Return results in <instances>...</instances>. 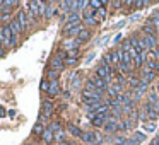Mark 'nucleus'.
I'll use <instances>...</instances> for the list:
<instances>
[{"label": "nucleus", "mask_w": 159, "mask_h": 145, "mask_svg": "<svg viewBox=\"0 0 159 145\" xmlns=\"http://www.w3.org/2000/svg\"><path fill=\"white\" fill-rule=\"evenodd\" d=\"M115 77H116V82L120 84V86H121V84H125V75H123V73H116Z\"/></svg>", "instance_id": "obj_36"}, {"label": "nucleus", "mask_w": 159, "mask_h": 145, "mask_svg": "<svg viewBox=\"0 0 159 145\" xmlns=\"http://www.w3.org/2000/svg\"><path fill=\"white\" fill-rule=\"evenodd\" d=\"M149 103H154V104H157L159 103V96H157V94H156V92H151V94H149Z\"/></svg>", "instance_id": "obj_31"}, {"label": "nucleus", "mask_w": 159, "mask_h": 145, "mask_svg": "<svg viewBox=\"0 0 159 145\" xmlns=\"http://www.w3.org/2000/svg\"><path fill=\"white\" fill-rule=\"evenodd\" d=\"M142 82H145V84H149V82H152L154 80V77H156V72L154 70H149L147 67H142Z\"/></svg>", "instance_id": "obj_4"}, {"label": "nucleus", "mask_w": 159, "mask_h": 145, "mask_svg": "<svg viewBox=\"0 0 159 145\" xmlns=\"http://www.w3.org/2000/svg\"><path fill=\"white\" fill-rule=\"evenodd\" d=\"M58 145H72V143H70V142H67V140H63V142H60Z\"/></svg>", "instance_id": "obj_47"}, {"label": "nucleus", "mask_w": 159, "mask_h": 145, "mask_svg": "<svg viewBox=\"0 0 159 145\" xmlns=\"http://www.w3.org/2000/svg\"><path fill=\"white\" fill-rule=\"evenodd\" d=\"M16 19H17V22L21 24V28H22V29H26L29 24H31V22H29L28 14H26V11H19V12H17V17H16Z\"/></svg>", "instance_id": "obj_6"}, {"label": "nucleus", "mask_w": 159, "mask_h": 145, "mask_svg": "<svg viewBox=\"0 0 159 145\" xmlns=\"http://www.w3.org/2000/svg\"><path fill=\"white\" fill-rule=\"evenodd\" d=\"M0 48H2V39H0Z\"/></svg>", "instance_id": "obj_52"}, {"label": "nucleus", "mask_w": 159, "mask_h": 145, "mask_svg": "<svg viewBox=\"0 0 159 145\" xmlns=\"http://www.w3.org/2000/svg\"><path fill=\"white\" fill-rule=\"evenodd\" d=\"M67 130H69V133L74 135V137H82V133H84V131L80 130L79 126H75V125H69V128H67Z\"/></svg>", "instance_id": "obj_16"}, {"label": "nucleus", "mask_w": 159, "mask_h": 145, "mask_svg": "<svg viewBox=\"0 0 159 145\" xmlns=\"http://www.w3.org/2000/svg\"><path fill=\"white\" fill-rule=\"evenodd\" d=\"M43 140H45V143H52V142L55 140V133H53L50 128H46L45 133H43Z\"/></svg>", "instance_id": "obj_14"}, {"label": "nucleus", "mask_w": 159, "mask_h": 145, "mask_svg": "<svg viewBox=\"0 0 159 145\" xmlns=\"http://www.w3.org/2000/svg\"><path fill=\"white\" fill-rule=\"evenodd\" d=\"M121 50H123V51H130V50H132L130 39H123V41H121Z\"/></svg>", "instance_id": "obj_27"}, {"label": "nucleus", "mask_w": 159, "mask_h": 145, "mask_svg": "<svg viewBox=\"0 0 159 145\" xmlns=\"http://www.w3.org/2000/svg\"><path fill=\"white\" fill-rule=\"evenodd\" d=\"M60 92V86H58V80H53V82H50V89H48V96H57V94Z\"/></svg>", "instance_id": "obj_13"}, {"label": "nucleus", "mask_w": 159, "mask_h": 145, "mask_svg": "<svg viewBox=\"0 0 159 145\" xmlns=\"http://www.w3.org/2000/svg\"><path fill=\"white\" fill-rule=\"evenodd\" d=\"M58 75H60V72H57V70H53V68L48 70V79H50V82H53V80H58Z\"/></svg>", "instance_id": "obj_25"}, {"label": "nucleus", "mask_w": 159, "mask_h": 145, "mask_svg": "<svg viewBox=\"0 0 159 145\" xmlns=\"http://www.w3.org/2000/svg\"><path fill=\"white\" fill-rule=\"evenodd\" d=\"M106 121H108L106 114H96V118L93 120V125H94V126H104Z\"/></svg>", "instance_id": "obj_12"}, {"label": "nucleus", "mask_w": 159, "mask_h": 145, "mask_svg": "<svg viewBox=\"0 0 159 145\" xmlns=\"http://www.w3.org/2000/svg\"><path fill=\"white\" fill-rule=\"evenodd\" d=\"M144 41H145V45H147V48L151 50V48H157V38L156 36H144Z\"/></svg>", "instance_id": "obj_11"}, {"label": "nucleus", "mask_w": 159, "mask_h": 145, "mask_svg": "<svg viewBox=\"0 0 159 145\" xmlns=\"http://www.w3.org/2000/svg\"><path fill=\"white\" fill-rule=\"evenodd\" d=\"M142 128H144V131H156L157 130V125H156V121H145L144 125H142Z\"/></svg>", "instance_id": "obj_17"}, {"label": "nucleus", "mask_w": 159, "mask_h": 145, "mask_svg": "<svg viewBox=\"0 0 159 145\" xmlns=\"http://www.w3.org/2000/svg\"><path fill=\"white\" fill-rule=\"evenodd\" d=\"M127 142H128V145H139V143H140V142H139L137 138H134V137H132V138H128Z\"/></svg>", "instance_id": "obj_40"}, {"label": "nucleus", "mask_w": 159, "mask_h": 145, "mask_svg": "<svg viewBox=\"0 0 159 145\" xmlns=\"http://www.w3.org/2000/svg\"><path fill=\"white\" fill-rule=\"evenodd\" d=\"M121 41H123V34H121V33H118V34L113 38V43H121Z\"/></svg>", "instance_id": "obj_39"}, {"label": "nucleus", "mask_w": 159, "mask_h": 145, "mask_svg": "<svg viewBox=\"0 0 159 145\" xmlns=\"http://www.w3.org/2000/svg\"><path fill=\"white\" fill-rule=\"evenodd\" d=\"M89 80H93V82H94V86H96V89H98V90H103V89H106V87H108V82H106V80L99 79V77H98L96 73H94V75H91V77H89Z\"/></svg>", "instance_id": "obj_8"}, {"label": "nucleus", "mask_w": 159, "mask_h": 145, "mask_svg": "<svg viewBox=\"0 0 159 145\" xmlns=\"http://www.w3.org/2000/svg\"><path fill=\"white\" fill-rule=\"evenodd\" d=\"M60 7H62L65 12H70L72 11V2H60Z\"/></svg>", "instance_id": "obj_29"}, {"label": "nucleus", "mask_w": 159, "mask_h": 145, "mask_svg": "<svg viewBox=\"0 0 159 145\" xmlns=\"http://www.w3.org/2000/svg\"><path fill=\"white\" fill-rule=\"evenodd\" d=\"M70 82H72V89H77V87H80V79H79V73H74L72 79H70Z\"/></svg>", "instance_id": "obj_23"}, {"label": "nucleus", "mask_w": 159, "mask_h": 145, "mask_svg": "<svg viewBox=\"0 0 159 145\" xmlns=\"http://www.w3.org/2000/svg\"><path fill=\"white\" fill-rule=\"evenodd\" d=\"M12 36H14V33H12L11 26H4V28L0 29V39H2V43H5V45H11Z\"/></svg>", "instance_id": "obj_2"}, {"label": "nucleus", "mask_w": 159, "mask_h": 145, "mask_svg": "<svg viewBox=\"0 0 159 145\" xmlns=\"http://www.w3.org/2000/svg\"><path fill=\"white\" fill-rule=\"evenodd\" d=\"M154 72H159V60L154 63Z\"/></svg>", "instance_id": "obj_45"}, {"label": "nucleus", "mask_w": 159, "mask_h": 145, "mask_svg": "<svg viewBox=\"0 0 159 145\" xmlns=\"http://www.w3.org/2000/svg\"><path fill=\"white\" fill-rule=\"evenodd\" d=\"M154 53H156V55H157V58H159V46H157V48L154 50Z\"/></svg>", "instance_id": "obj_50"}, {"label": "nucleus", "mask_w": 159, "mask_h": 145, "mask_svg": "<svg viewBox=\"0 0 159 145\" xmlns=\"http://www.w3.org/2000/svg\"><path fill=\"white\" fill-rule=\"evenodd\" d=\"M93 58H94V53L87 55V56H86V63H91V62H93Z\"/></svg>", "instance_id": "obj_44"}, {"label": "nucleus", "mask_w": 159, "mask_h": 145, "mask_svg": "<svg viewBox=\"0 0 159 145\" xmlns=\"http://www.w3.org/2000/svg\"><path fill=\"white\" fill-rule=\"evenodd\" d=\"M80 138H82V142L87 145H96V133H94V131H84Z\"/></svg>", "instance_id": "obj_7"}, {"label": "nucleus", "mask_w": 159, "mask_h": 145, "mask_svg": "<svg viewBox=\"0 0 159 145\" xmlns=\"http://www.w3.org/2000/svg\"><path fill=\"white\" fill-rule=\"evenodd\" d=\"M149 145H154V143H152V142H151V143H149Z\"/></svg>", "instance_id": "obj_54"}, {"label": "nucleus", "mask_w": 159, "mask_h": 145, "mask_svg": "<svg viewBox=\"0 0 159 145\" xmlns=\"http://www.w3.org/2000/svg\"><path fill=\"white\" fill-rule=\"evenodd\" d=\"M75 26H80V17L77 12H72V14L69 15V19H67V24H65V29L63 31H69V29L75 28Z\"/></svg>", "instance_id": "obj_3"}, {"label": "nucleus", "mask_w": 159, "mask_h": 145, "mask_svg": "<svg viewBox=\"0 0 159 145\" xmlns=\"http://www.w3.org/2000/svg\"><path fill=\"white\" fill-rule=\"evenodd\" d=\"M39 87H41V90H45V92H48V89H50V82H46V80H43V82H41V86H39Z\"/></svg>", "instance_id": "obj_38"}, {"label": "nucleus", "mask_w": 159, "mask_h": 145, "mask_svg": "<svg viewBox=\"0 0 159 145\" xmlns=\"http://www.w3.org/2000/svg\"><path fill=\"white\" fill-rule=\"evenodd\" d=\"M80 31H82V26H75V28H72V29H69V31H63L69 38H75V36H79L80 34Z\"/></svg>", "instance_id": "obj_15"}, {"label": "nucleus", "mask_w": 159, "mask_h": 145, "mask_svg": "<svg viewBox=\"0 0 159 145\" xmlns=\"http://www.w3.org/2000/svg\"><path fill=\"white\" fill-rule=\"evenodd\" d=\"M101 142H103V135H101V133H96V145H99Z\"/></svg>", "instance_id": "obj_42"}, {"label": "nucleus", "mask_w": 159, "mask_h": 145, "mask_svg": "<svg viewBox=\"0 0 159 145\" xmlns=\"http://www.w3.org/2000/svg\"><path fill=\"white\" fill-rule=\"evenodd\" d=\"M142 31L145 33V36H156L157 34V33H156V28L151 26V24H144L142 26Z\"/></svg>", "instance_id": "obj_18"}, {"label": "nucleus", "mask_w": 159, "mask_h": 145, "mask_svg": "<svg viewBox=\"0 0 159 145\" xmlns=\"http://www.w3.org/2000/svg\"><path fill=\"white\" fill-rule=\"evenodd\" d=\"M82 21L86 22L87 26H96L98 22H99V19H98V15H96V11H94V9H84Z\"/></svg>", "instance_id": "obj_1"}, {"label": "nucleus", "mask_w": 159, "mask_h": 145, "mask_svg": "<svg viewBox=\"0 0 159 145\" xmlns=\"http://www.w3.org/2000/svg\"><path fill=\"white\" fill-rule=\"evenodd\" d=\"M154 111L159 114V103H157V104H154Z\"/></svg>", "instance_id": "obj_48"}, {"label": "nucleus", "mask_w": 159, "mask_h": 145, "mask_svg": "<svg viewBox=\"0 0 159 145\" xmlns=\"http://www.w3.org/2000/svg\"><path fill=\"white\" fill-rule=\"evenodd\" d=\"M0 19H2V21H7V19H9V14H4V15H0Z\"/></svg>", "instance_id": "obj_46"}, {"label": "nucleus", "mask_w": 159, "mask_h": 145, "mask_svg": "<svg viewBox=\"0 0 159 145\" xmlns=\"http://www.w3.org/2000/svg\"><path fill=\"white\" fill-rule=\"evenodd\" d=\"M48 128H50V130L53 131V133H57V131H60V123H58V121H53V123L50 125Z\"/></svg>", "instance_id": "obj_32"}, {"label": "nucleus", "mask_w": 159, "mask_h": 145, "mask_svg": "<svg viewBox=\"0 0 159 145\" xmlns=\"http://www.w3.org/2000/svg\"><path fill=\"white\" fill-rule=\"evenodd\" d=\"M108 39H110V36H104V38H103V39H101V41H98V45H99V46H103V45H106V43H108Z\"/></svg>", "instance_id": "obj_41"}, {"label": "nucleus", "mask_w": 159, "mask_h": 145, "mask_svg": "<svg viewBox=\"0 0 159 145\" xmlns=\"http://www.w3.org/2000/svg\"><path fill=\"white\" fill-rule=\"evenodd\" d=\"M134 138H137L139 142H144V140H145V133H140V131H137V133L134 135Z\"/></svg>", "instance_id": "obj_37"}, {"label": "nucleus", "mask_w": 159, "mask_h": 145, "mask_svg": "<svg viewBox=\"0 0 159 145\" xmlns=\"http://www.w3.org/2000/svg\"><path fill=\"white\" fill-rule=\"evenodd\" d=\"M139 19H140V14H134V15L130 17V21H132V22H135V21H139Z\"/></svg>", "instance_id": "obj_43"}, {"label": "nucleus", "mask_w": 159, "mask_h": 145, "mask_svg": "<svg viewBox=\"0 0 159 145\" xmlns=\"http://www.w3.org/2000/svg\"><path fill=\"white\" fill-rule=\"evenodd\" d=\"M0 116H5V109H4V108H0Z\"/></svg>", "instance_id": "obj_49"}, {"label": "nucleus", "mask_w": 159, "mask_h": 145, "mask_svg": "<svg viewBox=\"0 0 159 145\" xmlns=\"http://www.w3.org/2000/svg\"><path fill=\"white\" fill-rule=\"evenodd\" d=\"M63 137H65V133H63L62 130H60V131H57V133H55V138L58 140V143H60V142H63Z\"/></svg>", "instance_id": "obj_35"}, {"label": "nucleus", "mask_w": 159, "mask_h": 145, "mask_svg": "<svg viewBox=\"0 0 159 145\" xmlns=\"http://www.w3.org/2000/svg\"><path fill=\"white\" fill-rule=\"evenodd\" d=\"M128 86L130 87H139L140 86V79H135V75H132L130 79H128Z\"/></svg>", "instance_id": "obj_26"}, {"label": "nucleus", "mask_w": 159, "mask_h": 145, "mask_svg": "<svg viewBox=\"0 0 159 145\" xmlns=\"http://www.w3.org/2000/svg\"><path fill=\"white\" fill-rule=\"evenodd\" d=\"M96 15H98V19H104V15H106V9H99V11H96Z\"/></svg>", "instance_id": "obj_34"}, {"label": "nucleus", "mask_w": 159, "mask_h": 145, "mask_svg": "<svg viewBox=\"0 0 159 145\" xmlns=\"http://www.w3.org/2000/svg\"><path fill=\"white\" fill-rule=\"evenodd\" d=\"M33 133H34V135H41V137H43V133H45V128H43V125H41V123H36L34 128H33Z\"/></svg>", "instance_id": "obj_24"}, {"label": "nucleus", "mask_w": 159, "mask_h": 145, "mask_svg": "<svg viewBox=\"0 0 159 145\" xmlns=\"http://www.w3.org/2000/svg\"><path fill=\"white\" fill-rule=\"evenodd\" d=\"M151 5V2H145V0H137V2H132V7L135 9H142V7H147Z\"/></svg>", "instance_id": "obj_22"}, {"label": "nucleus", "mask_w": 159, "mask_h": 145, "mask_svg": "<svg viewBox=\"0 0 159 145\" xmlns=\"http://www.w3.org/2000/svg\"><path fill=\"white\" fill-rule=\"evenodd\" d=\"M120 145H128V142H125V143H120Z\"/></svg>", "instance_id": "obj_51"}, {"label": "nucleus", "mask_w": 159, "mask_h": 145, "mask_svg": "<svg viewBox=\"0 0 159 145\" xmlns=\"http://www.w3.org/2000/svg\"><path fill=\"white\" fill-rule=\"evenodd\" d=\"M53 14H57V11L53 9V5H52V4H46V9H45V17H46V19H50Z\"/></svg>", "instance_id": "obj_20"}, {"label": "nucleus", "mask_w": 159, "mask_h": 145, "mask_svg": "<svg viewBox=\"0 0 159 145\" xmlns=\"http://www.w3.org/2000/svg\"><path fill=\"white\" fill-rule=\"evenodd\" d=\"M65 65H70V67L77 65V58H72V56H69V58L65 60Z\"/></svg>", "instance_id": "obj_33"}, {"label": "nucleus", "mask_w": 159, "mask_h": 145, "mask_svg": "<svg viewBox=\"0 0 159 145\" xmlns=\"http://www.w3.org/2000/svg\"><path fill=\"white\" fill-rule=\"evenodd\" d=\"M108 2L104 0H91L89 2V7H94V9H103V5H106Z\"/></svg>", "instance_id": "obj_19"}, {"label": "nucleus", "mask_w": 159, "mask_h": 145, "mask_svg": "<svg viewBox=\"0 0 159 145\" xmlns=\"http://www.w3.org/2000/svg\"><path fill=\"white\" fill-rule=\"evenodd\" d=\"M63 67H65V62H63L62 58H58V56H53V58L50 60V68L57 70V72H62Z\"/></svg>", "instance_id": "obj_5"}, {"label": "nucleus", "mask_w": 159, "mask_h": 145, "mask_svg": "<svg viewBox=\"0 0 159 145\" xmlns=\"http://www.w3.org/2000/svg\"><path fill=\"white\" fill-rule=\"evenodd\" d=\"M79 45H80V41L77 38H67L65 41H63V48H67V51H70V50H77Z\"/></svg>", "instance_id": "obj_9"}, {"label": "nucleus", "mask_w": 159, "mask_h": 145, "mask_svg": "<svg viewBox=\"0 0 159 145\" xmlns=\"http://www.w3.org/2000/svg\"><path fill=\"white\" fill-rule=\"evenodd\" d=\"M145 113H147V111H145ZM157 118H159V114L156 113L154 109H152V111H149V113H147V120H151V121H156Z\"/></svg>", "instance_id": "obj_30"}, {"label": "nucleus", "mask_w": 159, "mask_h": 145, "mask_svg": "<svg viewBox=\"0 0 159 145\" xmlns=\"http://www.w3.org/2000/svg\"><path fill=\"white\" fill-rule=\"evenodd\" d=\"M157 90H159V82H157Z\"/></svg>", "instance_id": "obj_53"}, {"label": "nucleus", "mask_w": 159, "mask_h": 145, "mask_svg": "<svg viewBox=\"0 0 159 145\" xmlns=\"http://www.w3.org/2000/svg\"><path fill=\"white\" fill-rule=\"evenodd\" d=\"M89 36H91V33L87 31V29H82V31H80V34L77 36V39L82 43V41H87V39H89Z\"/></svg>", "instance_id": "obj_21"}, {"label": "nucleus", "mask_w": 159, "mask_h": 145, "mask_svg": "<svg viewBox=\"0 0 159 145\" xmlns=\"http://www.w3.org/2000/svg\"><path fill=\"white\" fill-rule=\"evenodd\" d=\"M84 86H86V89H84V90H91V92H93V90H98L96 86H94V82H93V80H89V79L86 80V84H84Z\"/></svg>", "instance_id": "obj_28"}, {"label": "nucleus", "mask_w": 159, "mask_h": 145, "mask_svg": "<svg viewBox=\"0 0 159 145\" xmlns=\"http://www.w3.org/2000/svg\"><path fill=\"white\" fill-rule=\"evenodd\" d=\"M9 26H11L12 33H14L16 36H21V34H22V31H24V29L21 28V24L17 22V19H12V21H11V24H9Z\"/></svg>", "instance_id": "obj_10"}]
</instances>
